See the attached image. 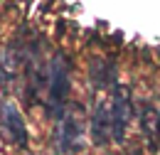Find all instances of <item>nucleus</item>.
<instances>
[{
	"label": "nucleus",
	"instance_id": "1",
	"mask_svg": "<svg viewBox=\"0 0 160 155\" xmlns=\"http://www.w3.org/2000/svg\"><path fill=\"white\" fill-rule=\"evenodd\" d=\"M69 91V72L67 59L57 54L52 59V84H49V116L64 118V98Z\"/></svg>",
	"mask_w": 160,
	"mask_h": 155
},
{
	"label": "nucleus",
	"instance_id": "2",
	"mask_svg": "<svg viewBox=\"0 0 160 155\" xmlns=\"http://www.w3.org/2000/svg\"><path fill=\"white\" fill-rule=\"evenodd\" d=\"M128 116H131L128 89H116L113 91V103H111V131H113V140L116 143H123V138H126Z\"/></svg>",
	"mask_w": 160,
	"mask_h": 155
},
{
	"label": "nucleus",
	"instance_id": "3",
	"mask_svg": "<svg viewBox=\"0 0 160 155\" xmlns=\"http://www.w3.org/2000/svg\"><path fill=\"white\" fill-rule=\"evenodd\" d=\"M140 131H143V136L148 140V150L158 153V148H160V113L153 106H148L143 111V116H140Z\"/></svg>",
	"mask_w": 160,
	"mask_h": 155
},
{
	"label": "nucleus",
	"instance_id": "4",
	"mask_svg": "<svg viewBox=\"0 0 160 155\" xmlns=\"http://www.w3.org/2000/svg\"><path fill=\"white\" fill-rule=\"evenodd\" d=\"M2 118H5V131L10 133V138H12L20 148H25V145H27V131H25V121H22L18 106H15V103H5Z\"/></svg>",
	"mask_w": 160,
	"mask_h": 155
},
{
	"label": "nucleus",
	"instance_id": "5",
	"mask_svg": "<svg viewBox=\"0 0 160 155\" xmlns=\"http://www.w3.org/2000/svg\"><path fill=\"white\" fill-rule=\"evenodd\" d=\"M111 111L106 108V106H99L96 111H94V118H91V136H94V143L96 145H103L106 140H108V131H111Z\"/></svg>",
	"mask_w": 160,
	"mask_h": 155
},
{
	"label": "nucleus",
	"instance_id": "6",
	"mask_svg": "<svg viewBox=\"0 0 160 155\" xmlns=\"http://www.w3.org/2000/svg\"><path fill=\"white\" fill-rule=\"evenodd\" d=\"M79 123L74 121V118H64V128H62V133H59V148L62 150H69L72 148V143L79 138Z\"/></svg>",
	"mask_w": 160,
	"mask_h": 155
}]
</instances>
